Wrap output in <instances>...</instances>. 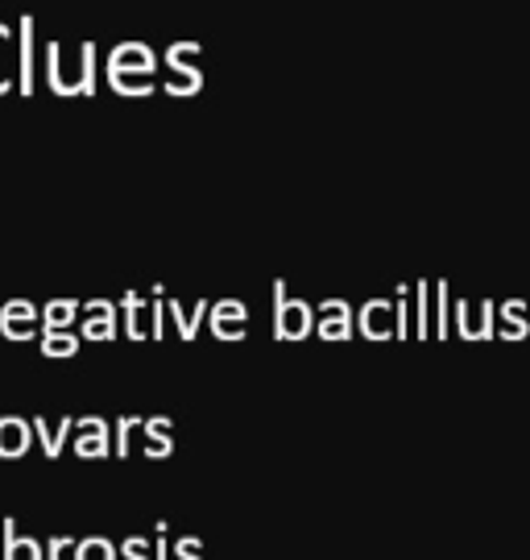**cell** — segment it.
Listing matches in <instances>:
<instances>
[{
  "instance_id": "6da1fadb",
  "label": "cell",
  "mask_w": 530,
  "mask_h": 560,
  "mask_svg": "<svg viewBox=\"0 0 530 560\" xmlns=\"http://www.w3.org/2000/svg\"><path fill=\"white\" fill-rule=\"evenodd\" d=\"M274 295H278L274 332H278L282 340H303V337H307V332L315 328V324H311V307H307L303 300H291L282 282L274 287Z\"/></svg>"
},
{
  "instance_id": "7a4b0ae2",
  "label": "cell",
  "mask_w": 530,
  "mask_h": 560,
  "mask_svg": "<svg viewBox=\"0 0 530 560\" xmlns=\"http://www.w3.org/2000/svg\"><path fill=\"white\" fill-rule=\"evenodd\" d=\"M361 332L369 340H386V337H398V303H386V300H374L361 307Z\"/></svg>"
},
{
  "instance_id": "3957f363",
  "label": "cell",
  "mask_w": 530,
  "mask_h": 560,
  "mask_svg": "<svg viewBox=\"0 0 530 560\" xmlns=\"http://www.w3.org/2000/svg\"><path fill=\"white\" fill-rule=\"evenodd\" d=\"M75 453L79 457H108V453H117L113 444H108V423L104 420H96V416H87V420H79L75 423Z\"/></svg>"
},
{
  "instance_id": "277c9868",
  "label": "cell",
  "mask_w": 530,
  "mask_h": 560,
  "mask_svg": "<svg viewBox=\"0 0 530 560\" xmlns=\"http://www.w3.org/2000/svg\"><path fill=\"white\" fill-rule=\"evenodd\" d=\"M0 536H4V560H46V548L34 536H21L17 520L0 523Z\"/></svg>"
},
{
  "instance_id": "5b68a950",
  "label": "cell",
  "mask_w": 530,
  "mask_h": 560,
  "mask_svg": "<svg viewBox=\"0 0 530 560\" xmlns=\"http://www.w3.org/2000/svg\"><path fill=\"white\" fill-rule=\"evenodd\" d=\"M245 320H249V312H245V303H220L216 316H212V332L220 340H245Z\"/></svg>"
},
{
  "instance_id": "8992f818",
  "label": "cell",
  "mask_w": 530,
  "mask_h": 560,
  "mask_svg": "<svg viewBox=\"0 0 530 560\" xmlns=\"http://www.w3.org/2000/svg\"><path fill=\"white\" fill-rule=\"evenodd\" d=\"M315 328H319V337H328V340L353 337V312H349V303L328 300V303H323V320L315 324Z\"/></svg>"
},
{
  "instance_id": "52a82bcc",
  "label": "cell",
  "mask_w": 530,
  "mask_h": 560,
  "mask_svg": "<svg viewBox=\"0 0 530 560\" xmlns=\"http://www.w3.org/2000/svg\"><path fill=\"white\" fill-rule=\"evenodd\" d=\"M34 303H9L4 316H0V332L9 340H30L34 337Z\"/></svg>"
},
{
  "instance_id": "ba28073f",
  "label": "cell",
  "mask_w": 530,
  "mask_h": 560,
  "mask_svg": "<svg viewBox=\"0 0 530 560\" xmlns=\"http://www.w3.org/2000/svg\"><path fill=\"white\" fill-rule=\"evenodd\" d=\"M30 436H34V428L17 416H4L0 420V457H21L25 448H30Z\"/></svg>"
},
{
  "instance_id": "9c48e42d",
  "label": "cell",
  "mask_w": 530,
  "mask_h": 560,
  "mask_svg": "<svg viewBox=\"0 0 530 560\" xmlns=\"http://www.w3.org/2000/svg\"><path fill=\"white\" fill-rule=\"evenodd\" d=\"M75 423L79 420H71V416H62L59 423H55V428H50V423L46 420H34V436H38L42 441V453H46V457L55 460L62 453V444H67V436H71V432H75Z\"/></svg>"
},
{
  "instance_id": "30bf717a",
  "label": "cell",
  "mask_w": 530,
  "mask_h": 560,
  "mask_svg": "<svg viewBox=\"0 0 530 560\" xmlns=\"http://www.w3.org/2000/svg\"><path fill=\"white\" fill-rule=\"evenodd\" d=\"M92 320L83 324V337L87 340H113L117 337V316H113V303H87Z\"/></svg>"
},
{
  "instance_id": "8fae6325",
  "label": "cell",
  "mask_w": 530,
  "mask_h": 560,
  "mask_svg": "<svg viewBox=\"0 0 530 560\" xmlns=\"http://www.w3.org/2000/svg\"><path fill=\"white\" fill-rule=\"evenodd\" d=\"M145 436H150V457H170L175 453L170 420H145Z\"/></svg>"
},
{
  "instance_id": "7c38bea8",
  "label": "cell",
  "mask_w": 530,
  "mask_h": 560,
  "mask_svg": "<svg viewBox=\"0 0 530 560\" xmlns=\"http://www.w3.org/2000/svg\"><path fill=\"white\" fill-rule=\"evenodd\" d=\"M75 303L71 300H55L50 307H46V328L42 332H67V324L75 320Z\"/></svg>"
},
{
  "instance_id": "4fadbf2b",
  "label": "cell",
  "mask_w": 530,
  "mask_h": 560,
  "mask_svg": "<svg viewBox=\"0 0 530 560\" xmlns=\"http://www.w3.org/2000/svg\"><path fill=\"white\" fill-rule=\"evenodd\" d=\"M75 560H117V548H113V540H104V536H92V540L75 544Z\"/></svg>"
},
{
  "instance_id": "5bb4252c",
  "label": "cell",
  "mask_w": 530,
  "mask_h": 560,
  "mask_svg": "<svg viewBox=\"0 0 530 560\" xmlns=\"http://www.w3.org/2000/svg\"><path fill=\"white\" fill-rule=\"evenodd\" d=\"M79 349V340L71 332H42V353H50V358H71Z\"/></svg>"
},
{
  "instance_id": "9a60e30c",
  "label": "cell",
  "mask_w": 530,
  "mask_h": 560,
  "mask_svg": "<svg viewBox=\"0 0 530 560\" xmlns=\"http://www.w3.org/2000/svg\"><path fill=\"white\" fill-rule=\"evenodd\" d=\"M166 307H170V316H175V320H178V332H182V337H187V340L196 337L199 320H203V312H208V303H203V300L196 303V312H191V316H182V307H178L175 300H166Z\"/></svg>"
},
{
  "instance_id": "2e32d148",
  "label": "cell",
  "mask_w": 530,
  "mask_h": 560,
  "mask_svg": "<svg viewBox=\"0 0 530 560\" xmlns=\"http://www.w3.org/2000/svg\"><path fill=\"white\" fill-rule=\"evenodd\" d=\"M21 92L34 96V21H25V62H21Z\"/></svg>"
},
{
  "instance_id": "e0dca14e",
  "label": "cell",
  "mask_w": 530,
  "mask_h": 560,
  "mask_svg": "<svg viewBox=\"0 0 530 560\" xmlns=\"http://www.w3.org/2000/svg\"><path fill=\"white\" fill-rule=\"evenodd\" d=\"M120 307H125V316H129V320H125V332H129L133 340H141V337H145V332H141V324H138V316H141V295H125V300H120Z\"/></svg>"
},
{
  "instance_id": "ac0fdd59",
  "label": "cell",
  "mask_w": 530,
  "mask_h": 560,
  "mask_svg": "<svg viewBox=\"0 0 530 560\" xmlns=\"http://www.w3.org/2000/svg\"><path fill=\"white\" fill-rule=\"evenodd\" d=\"M133 428H141V420L117 423V457H129V448H133Z\"/></svg>"
},
{
  "instance_id": "d6986e66",
  "label": "cell",
  "mask_w": 530,
  "mask_h": 560,
  "mask_svg": "<svg viewBox=\"0 0 530 560\" xmlns=\"http://www.w3.org/2000/svg\"><path fill=\"white\" fill-rule=\"evenodd\" d=\"M414 303H419V328H414V332L427 337V332H432V324H427V282L414 287Z\"/></svg>"
},
{
  "instance_id": "ffe728a7",
  "label": "cell",
  "mask_w": 530,
  "mask_h": 560,
  "mask_svg": "<svg viewBox=\"0 0 530 560\" xmlns=\"http://www.w3.org/2000/svg\"><path fill=\"white\" fill-rule=\"evenodd\" d=\"M145 548H150V540H145V536H129V540L120 544V557H125V560H145Z\"/></svg>"
},
{
  "instance_id": "44dd1931",
  "label": "cell",
  "mask_w": 530,
  "mask_h": 560,
  "mask_svg": "<svg viewBox=\"0 0 530 560\" xmlns=\"http://www.w3.org/2000/svg\"><path fill=\"white\" fill-rule=\"evenodd\" d=\"M71 548H75V540H71V536H55V540L46 544V560H62Z\"/></svg>"
},
{
  "instance_id": "7402d4cb",
  "label": "cell",
  "mask_w": 530,
  "mask_h": 560,
  "mask_svg": "<svg viewBox=\"0 0 530 560\" xmlns=\"http://www.w3.org/2000/svg\"><path fill=\"white\" fill-rule=\"evenodd\" d=\"M199 552H203V544H199L196 536H187V540L175 544V557L178 560H199Z\"/></svg>"
},
{
  "instance_id": "603a6c76",
  "label": "cell",
  "mask_w": 530,
  "mask_h": 560,
  "mask_svg": "<svg viewBox=\"0 0 530 560\" xmlns=\"http://www.w3.org/2000/svg\"><path fill=\"white\" fill-rule=\"evenodd\" d=\"M439 337H448V287H439Z\"/></svg>"
},
{
  "instance_id": "cb8c5ba5",
  "label": "cell",
  "mask_w": 530,
  "mask_h": 560,
  "mask_svg": "<svg viewBox=\"0 0 530 560\" xmlns=\"http://www.w3.org/2000/svg\"><path fill=\"white\" fill-rule=\"evenodd\" d=\"M157 560H166V523H162V540H157Z\"/></svg>"
}]
</instances>
